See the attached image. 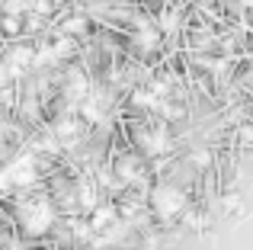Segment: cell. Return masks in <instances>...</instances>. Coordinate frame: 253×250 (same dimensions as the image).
<instances>
[{
    "label": "cell",
    "mask_w": 253,
    "mask_h": 250,
    "mask_svg": "<svg viewBox=\"0 0 253 250\" xmlns=\"http://www.w3.org/2000/svg\"><path fill=\"white\" fill-rule=\"evenodd\" d=\"M16 225L26 238H45L51 228L58 225V206L48 193H32L23 196L16 206Z\"/></svg>",
    "instance_id": "cell-1"
},
{
    "label": "cell",
    "mask_w": 253,
    "mask_h": 250,
    "mask_svg": "<svg viewBox=\"0 0 253 250\" xmlns=\"http://www.w3.org/2000/svg\"><path fill=\"white\" fill-rule=\"evenodd\" d=\"M42 164H45V157H39L36 151L10 157L0 167V193H26L42 176Z\"/></svg>",
    "instance_id": "cell-2"
},
{
    "label": "cell",
    "mask_w": 253,
    "mask_h": 250,
    "mask_svg": "<svg viewBox=\"0 0 253 250\" xmlns=\"http://www.w3.org/2000/svg\"><path fill=\"white\" fill-rule=\"evenodd\" d=\"M148 206H151V215L161 221H176L183 218V212L189 208V196H186L183 186L170 180H161L157 186H151L148 193Z\"/></svg>",
    "instance_id": "cell-3"
},
{
    "label": "cell",
    "mask_w": 253,
    "mask_h": 250,
    "mask_svg": "<svg viewBox=\"0 0 253 250\" xmlns=\"http://www.w3.org/2000/svg\"><path fill=\"white\" fill-rule=\"evenodd\" d=\"M112 173H116V180L122 183V186H138V183L144 180V161L135 154H122L116 157V164H112Z\"/></svg>",
    "instance_id": "cell-4"
},
{
    "label": "cell",
    "mask_w": 253,
    "mask_h": 250,
    "mask_svg": "<svg viewBox=\"0 0 253 250\" xmlns=\"http://www.w3.org/2000/svg\"><path fill=\"white\" fill-rule=\"evenodd\" d=\"M86 215H90L86 221H90V228H93L96 234H106L112 225H119V221H122V212H119V202H112V199H109V202H103V199H99V202H96V206H93Z\"/></svg>",
    "instance_id": "cell-5"
}]
</instances>
